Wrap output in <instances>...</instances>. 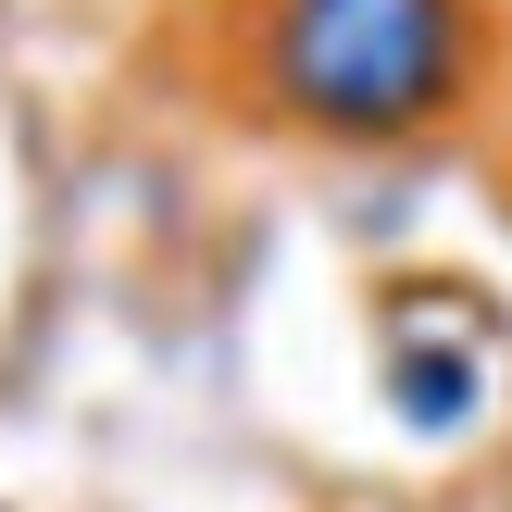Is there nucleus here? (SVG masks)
I'll return each mask as SVG.
<instances>
[{"mask_svg": "<svg viewBox=\"0 0 512 512\" xmlns=\"http://www.w3.org/2000/svg\"><path fill=\"white\" fill-rule=\"evenodd\" d=\"M463 63L450 0H275V88L313 125H413Z\"/></svg>", "mask_w": 512, "mask_h": 512, "instance_id": "obj_1", "label": "nucleus"}]
</instances>
